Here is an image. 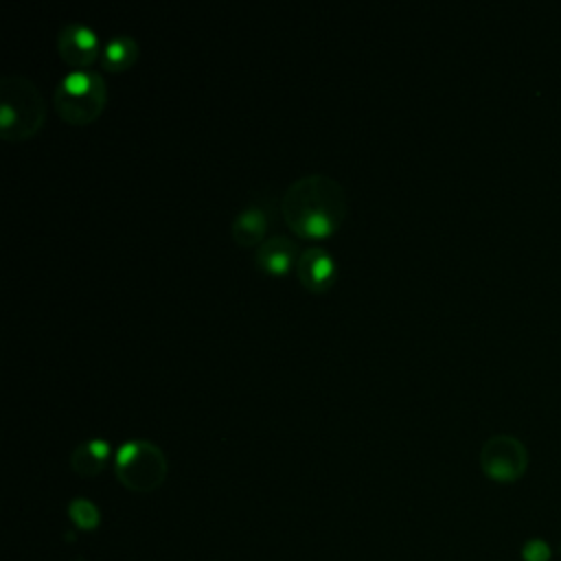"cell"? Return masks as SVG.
I'll list each match as a JSON object with an SVG mask.
<instances>
[{"label": "cell", "instance_id": "5b68a950", "mask_svg": "<svg viewBox=\"0 0 561 561\" xmlns=\"http://www.w3.org/2000/svg\"><path fill=\"white\" fill-rule=\"evenodd\" d=\"M482 471L497 482H513L528 467V449L513 434H493L480 449Z\"/></svg>", "mask_w": 561, "mask_h": 561}, {"label": "cell", "instance_id": "6da1fadb", "mask_svg": "<svg viewBox=\"0 0 561 561\" xmlns=\"http://www.w3.org/2000/svg\"><path fill=\"white\" fill-rule=\"evenodd\" d=\"M348 210L342 184L327 173H307L296 178L280 197L285 224L305 239H324L333 234Z\"/></svg>", "mask_w": 561, "mask_h": 561}, {"label": "cell", "instance_id": "52a82bcc", "mask_svg": "<svg viewBox=\"0 0 561 561\" xmlns=\"http://www.w3.org/2000/svg\"><path fill=\"white\" fill-rule=\"evenodd\" d=\"M294 267L300 285L309 291H324L335 283V261L320 245H309L300 250Z\"/></svg>", "mask_w": 561, "mask_h": 561}, {"label": "cell", "instance_id": "7c38bea8", "mask_svg": "<svg viewBox=\"0 0 561 561\" xmlns=\"http://www.w3.org/2000/svg\"><path fill=\"white\" fill-rule=\"evenodd\" d=\"M68 515L83 530H92L99 524V508L94 506V502H90L85 497H75L68 504Z\"/></svg>", "mask_w": 561, "mask_h": 561}, {"label": "cell", "instance_id": "7a4b0ae2", "mask_svg": "<svg viewBox=\"0 0 561 561\" xmlns=\"http://www.w3.org/2000/svg\"><path fill=\"white\" fill-rule=\"evenodd\" d=\"M46 121V101L39 88L24 75L0 79V134L7 140H26Z\"/></svg>", "mask_w": 561, "mask_h": 561}, {"label": "cell", "instance_id": "30bf717a", "mask_svg": "<svg viewBox=\"0 0 561 561\" xmlns=\"http://www.w3.org/2000/svg\"><path fill=\"white\" fill-rule=\"evenodd\" d=\"M107 456H110V443L99 438V436H94V438H88V440L79 443L72 449L70 467L79 476H96L105 467Z\"/></svg>", "mask_w": 561, "mask_h": 561}, {"label": "cell", "instance_id": "ba28073f", "mask_svg": "<svg viewBox=\"0 0 561 561\" xmlns=\"http://www.w3.org/2000/svg\"><path fill=\"white\" fill-rule=\"evenodd\" d=\"M298 254L300 252H298L296 241H291L285 234H274L256 245L254 259H256L259 270H263L272 276H283L291 270V265H296Z\"/></svg>", "mask_w": 561, "mask_h": 561}, {"label": "cell", "instance_id": "8fae6325", "mask_svg": "<svg viewBox=\"0 0 561 561\" xmlns=\"http://www.w3.org/2000/svg\"><path fill=\"white\" fill-rule=\"evenodd\" d=\"M138 57V44L129 35H112L103 50H101V64L110 72L127 70Z\"/></svg>", "mask_w": 561, "mask_h": 561}, {"label": "cell", "instance_id": "9c48e42d", "mask_svg": "<svg viewBox=\"0 0 561 561\" xmlns=\"http://www.w3.org/2000/svg\"><path fill=\"white\" fill-rule=\"evenodd\" d=\"M267 226H270V219H267V213L265 208L261 206H245L237 213L234 221H232V239L248 248V245H259L263 243L265 239V232H267Z\"/></svg>", "mask_w": 561, "mask_h": 561}, {"label": "cell", "instance_id": "4fadbf2b", "mask_svg": "<svg viewBox=\"0 0 561 561\" xmlns=\"http://www.w3.org/2000/svg\"><path fill=\"white\" fill-rule=\"evenodd\" d=\"M552 550L543 539H528L522 546V559L524 561H550Z\"/></svg>", "mask_w": 561, "mask_h": 561}, {"label": "cell", "instance_id": "8992f818", "mask_svg": "<svg viewBox=\"0 0 561 561\" xmlns=\"http://www.w3.org/2000/svg\"><path fill=\"white\" fill-rule=\"evenodd\" d=\"M57 50L61 59L75 70H88V66L94 64L103 46L92 26L83 22H70L57 35Z\"/></svg>", "mask_w": 561, "mask_h": 561}, {"label": "cell", "instance_id": "277c9868", "mask_svg": "<svg viewBox=\"0 0 561 561\" xmlns=\"http://www.w3.org/2000/svg\"><path fill=\"white\" fill-rule=\"evenodd\" d=\"M116 476L127 489L149 493L162 484L167 476V458L151 440H127L116 451Z\"/></svg>", "mask_w": 561, "mask_h": 561}, {"label": "cell", "instance_id": "3957f363", "mask_svg": "<svg viewBox=\"0 0 561 561\" xmlns=\"http://www.w3.org/2000/svg\"><path fill=\"white\" fill-rule=\"evenodd\" d=\"M107 88L94 70H70L55 88L53 103L59 116L72 125L92 123L105 107Z\"/></svg>", "mask_w": 561, "mask_h": 561}]
</instances>
